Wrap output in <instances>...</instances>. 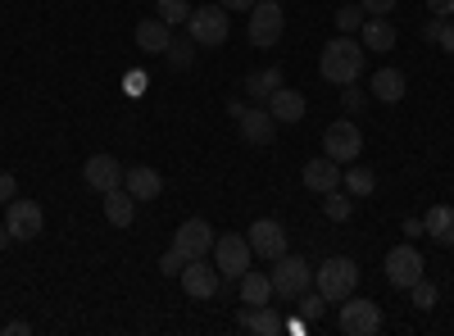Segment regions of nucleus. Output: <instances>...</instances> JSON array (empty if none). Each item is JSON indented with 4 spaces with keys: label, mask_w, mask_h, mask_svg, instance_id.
Segmentation results:
<instances>
[{
    "label": "nucleus",
    "mask_w": 454,
    "mask_h": 336,
    "mask_svg": "<svg viewBox=\"0 0 454 336\" xmlns=\"http://www.w3.org/2000/svg\"><path fill=\"white\" fill-rule=\"evenodd\" d=\"M246 114V100H227V119H241Z\"/></svg>",
    "instance_id": "43"
},
{
    "label": "nucleus",
    "mask_w": 454,
    "mask_h": 336,
    "mask_svg": "<svg viewBox=\"0 0 454 336\" xmlns=\"http://www.w3.org/2000/svg\"><path fill=\"white\" fill-rule=\"evenodd\" d=\"M82 182L91 186V191H114V186L123 182V168H119V160L114 155H91L87 164H82Z\"/></svg>",
    "instance_id": "14"
},
{
    "label": "nucleus",
    "mask_w": 454,
    "mask_h": 336,
    "mask_svg": "<svg viewBox=\"0 0 454 336\" xmlns=\"http://www.w3.org/2000/svg\"><path fill=\"white\" fill-rule=\"evenodd\" d=\"M364 68H368V51H364V42H355V36H346V32L332 36V42L323 46V55H318V73H323V82H332V87L359 82Z\"/></svg>",
    "instance_id": "1"
},
{
    "label": "nucleus",
    "mask_w": 454,
    "mask_h": 336,
    "mask_svg": "<svg viewBox=\"0 0 454 336\" xmlns=\"http://www.w3.org/2000/svg\"><path fill=\"white\" fill-rule=\"evenodd\" d=\"M269 277H273V295H282V301H300V295L314 286V269L300 254H291V250L282 259H273Z\"/></svg>",
    "instance_id": "3"
},
{
    "label": "nucleus",
    "mask_w": 454,
    "mask_h": 336,
    "mask_svg": "<svg viewBox=\"0 0 454 336\" xmlns=\"http://www.w3.org/2000/svg\"><path fill=\"white\" fill-rule=\"evenodd\" d=\"M250 46L254 51H269V46H278L282 42V32H286V14H282V5L278 0H259V5L250 10Z\"/></svg>",
    "instance_id": "5"
},
{
    "label": "nucleus",
    "mask_w": 454,
    "mask_h": 336,
    "mask_svg": "<svg viewBox=\"0 0 454 336\" xmlns=\"http://www.w3.org/2000/svg\"><path fill=\"white\" fill-rule=\"evenodd\" d=\"M246 241H250V250L259 254V259H282L286 254V228L278 218H254L250 228H246Z\"/></svg>",
    "instance_id": "11"
},
{
    "label": "nucleus",
    "mask_w": 454,
    "mask_h": 336,
    "mask_svg": "<svg viewBox=\"0 0 454 336\" xmlns=\"http://www.w3.org/2000/svg\"><path fill=\"white\" fill-rule=\"evenodd\" d=\"M314 286L327 295V305L350 301L355 286H359V264L350 254H332V259H323V264L314 269Z\"/></svg>",
    "instance_id": "2"
},
{
    "label": "nucleus",
    "mask_w": 454,
    "mask_h": 336,
    "mask_svg": "<svg viewBox=\"0 0 454 336\" xmlns=\"http://www.w3.org/2000/svg\"><path fill=\"white\" fill-rule=\"evenodd\" d=\"M186 27H192L196 46H223L227 32H232V14H227L223 5H200V10H192Z\"/></svg>",
    "instance_id": "8"
},
{
    "label": "nucleus",
    "mask_w": 454,
    "mask_h": 336,
    "mask_svg": "<svg viewBox=\"0 0 454 336\" xmlns=\"http://www.w3.org/2000/svg\"><path fill=\"white\" fill-rule=\"evenodd\" d=\"M382 269H387V282L395 286V291H409L413 282L423 277V269H427V259H423V250L413 246V241H404V246H395L387 259H382Z\"/></svg>",
    "instance_id": "6"
},
{
    "label": "nucleus",
    "mask_w": 454,
    "mask_h": 336,
    "mask_svg": "<svg viewBox=\"0 0 454 336\" xmlns=\"http://www.w3.org/2000/svg\"><path fill=\"white\" fill-rule=\"evenodd\" d=\"M427 14L432 19H454V0H427Z\"/></svg>",
    "instance_id": "39"
},
{
    "label": "nucleus",
    "mask_w": 454,
    "mask_h": 336,
    "mask_svg": "<svg viewBox=\"0 0 454 336\" xmlns=\"http://www.w3.org/2000/svg\"><path fill=\"white\" fill-rule=\"evenodd\" d=\"M168 42H173V27H168L164 19H141V23H137V51H145V55H164Z\"/></svg>",
    "instance_id": "21"
},
{
    "label": "nucleus",
    "mask_w": 454,
    "mask_h": 336,
    "mask_svg": "<svg viewBox=\"0 0 454 336\" xmlns=\"http://www.w3.org/2000/svg\"><path fill=\"white\" fill-rule=\"evenodd\" d=\"M250 259H254V250H250V241L237 237V232H227V237L214 241V269H218L227 282H241V273L250 269Z\"/></svg>",
    "instance_id": "9"
},
{
    "label": "nucleus",
    "mask_w": 454,
    "mask_h": 336,
    "mask_svg": "<svg viewBox=\"0 0 454 336\" xmlns=\"http://www.w3.org/2000/svg\"><path fill=\"white\" fill-rule=\"evenodd\" d=\"M218 5H223L227 14H250V10L259 5V0H218Z\"/></svg>",
    "instance_id": "40"
},
{
    "label": "nucleus",
    "mask_w": 454,
    "mask_h": 336,
    "mask_svg": "<svg viewBox=\"0 0 454 336\" xmlns=\"http://www.w3.org/2000/svg\"><path fill=\"white\" fill-rule=\"evenodd\" d=\"M409 301H413V309L432 314V309H436V301H441V286H436V282H427V277H419V282L409 286Z\"/></svg>",
    "instance_id": "30"
},
{
    "label": "nucleus",
    "mask_w": 454,
    "mask_h": 336,
    "mask_svg": "<svg viewBox=\"0 0 454 336\" xmlns=\"http://www.w3.org/2000/svg\"><path fill=\"white\" fill-rule=\"evenodd\" d=\"M237 327H241V332H254V336H278L286 323H282L278 314H269V305H246V309L237 314Z\"/></svg>",
    "instance_id": "23"
},
{
    "label": "nucleus",
    "mask_w": 454,
    "mask_h": 336,
    "mask_svg": "<svg viewBox=\"0 0 454 336\" xmlns=\"http://www.w3.org/2000/svg\"><path fill=\"white\" fill-rule=\"evenodd\" d=\"M340 100H346V109H350V114H359V109L368 105V91H359V87L350 82V87H346V96H340Z\"/></svg>",
    "instance_id": "36"
},
{
    "label": "nucleus",
    "mask_w": 454,
    "mask_h": 336,
    "mask_svg": "<svg viewBox=\"0 0 454 336\" xmlns=\"http://www.w3.org/2000/svg\"><path fill=\"white\" fill-rule=\"evenodd\" d=\"M336 327L346 336H377V332H382V305L364 301V295H350V301H340Z\"/></svg>",
    "instance_id": "4"
},
{
    "label": "nucleus",
    "mask_w": 454,
    "mask_h": 336,
    "mask_svg": "<svg viewBox=\"0 0 454 336\" xmlns=\"http://www.w3.org/2000/svg\"><path fill=\"white\" fill-rule=\"evenodd\" d=\"M436 32H441V19H427V27H423V36H427V42H436Z\"/></svg>",
    "instance_id": "44"
},
{
    "label": "nucleus",
    "mask_w": 454,
    "mask_h": 336,
    "mask_svg": "<svg viewBox=\"0 0 454 336\" xmlns=\"http://www.w3.org/2000/svg\"><path fill=\"white\" fill-rule=\"evenodd\" d=\"M123 186L137 200H155L164 191V177L155 168H145V164H132V168H123Z\"/></svg>",
    "instance_id": "22"
},
{
    "label": "nucleus",
    "mask_w": 454,
    "mask_h": 336,
    "mask_svg": "<svg viewBox=\"0 0 454 336\" xmlns=\"http://www.w3.org/2000/svg\"><path fill=\"white\" fill-rule=\"evenodd\" d=\"M105 218H109V228H132V218H137V196L128 191V186H114V191H105Z\"/></svg>",
    "instance_id": "19"
},
{
    "label": "nucleus",
    "mask_w": 454,
    "mask_h": 336,
    "mask_svg": "<svg viewBox=\"0 0 454 336\" xmlns=\"http://www.w3.org/2000/svg\"><path fill=\"white\" fill-rule=\"evenodd\" d=\"M182 291L192 295V301H214L218 286H223V273L214 264H205V259H186V269H182Z\"/></svg>",
    "instance_id": "13"
},
{
    "label": "nucleus",
    "mask_w": 454,
    "mask_h": 336,
    "mask_svg": "<svg viewBox=\"0 0 454 336\" xmlns=\"http://www.w3.org/2000/svg\"><path fill=\"white\" fill-rule=\"evenodd\" d=\"M278 87H282V68H263V73H250V78H246V96L254 105H263Z\"/></svg>",
    "instance_id": "26"
},
{
    "label": "nucleus",
    "mask_w": 454,
    "mask_h": 336,
    "mask_svg": "<svg viewBox=\"0 0 454 336\" xmlns=\"http://www.w3.org/2000/svg\"><path fill=\"white\" fill-rule=\"evenodd\" d=\"M19 196V182H14V173H0V205H10Z\"/></svg>",
    "instance_id": "38"
},
{
    "label": "nucleus",
    "mask_w": 454,
    "mask_h": 336,
    "mask_svg": "<svg viewBox=\"0 0 454 336\" xmlns=\"http://www.w3.org/2000/svg\"><path fill=\"white\" fill-rule=\"evenodd\" d=\"M182 269H186V259H182L177 250H168V254L160 259V273H164V277H182Z\"/></svg>",
    "instance_id": "34"
},
{
    "label": "nucleus",
    "mask_w": 454,
    "mask_h": 336,
    "mask_svg": "<svg viewBox=\"0 0 454 336\" xmlns=\"http://www.w3.org/2000/svg\"><path fill=\"white\" fill-rule=\"evenodd\" d=\"M404 91H409V82H404V73H400V68H377V73H372V82H368V96H372V100H382V105H400Z\"/></svg>",
    "instance_id": "17"
},
{
    "label": "nucleus",
    "mask_w": 454,
    "mask_h": 336,
    "mask_svg": "<svg viewBox=\"0 0 454 336\" xmlns=\"http://www.w3.org/2000/svg\"><path fill=\"white\" fill-rule=\"evenodd\" d=\"M359 27H364V5H359V0H355V5H340V10H336V32L350 36V32H359Z\"/></svg>",
    "instance_id": "33"
},
{
    "label": "nucleus",
    "mask_w": 454,
    "mask_h": 336,
    "mask_svg": "<svg viewBox=\"0 0 454 336\" xmlns=\"http://www.w3.org/2000/svg\"><path fill=\"white\" fill-rule=\"evenodd\" d=\"M237 128H241V137H246L250 145H269V141L278 137V119L269 114V105H254V109H246V114L237 119Z\"/></svg>",
    "instance_id": "16"
},
{
    "label": "nucleus",
    "mask_w": 454,
    "mask_h": 336,
    "mask_svg": "<svg viewBox=\"0 0 454 336\" xmlns=\"http://www.w3.org/2000/svg\"><path fill=\"white\" fill-rule=\"evenodd\" d=\"M404 237H409V241H419V237H427V228H423V218H404Z\"/></svg>",
    "instance_id": "41"
},
{
    "label": "nucleus",
    "mask_w": 454,
    "mask_h": 336,
    "mask_svg": "<svg viewBox=\"0 0 454 336\" xmlns=\"http://www.w3.org/2000/svg\"><path fill=\"white\" fill-rule=\"evenodd\" d=\"M5 228L14 232V241H32V237H42L46 232V209L27 200V196H14L5 205Z\"/></svg>",
    "instance_id": "10"
},
{
    "label": "nucleus",
    "mask_w": 454,
    "mask_h": 336,
    "mask_svg": "<svg viewBox=\"0 0 454 336\" xmlns=\"http://www.w3.org/2000/svg\"><path fill=\"white\" fill-rule=\"evenodd\" d=\"M196 42H192V36H173V42H168V51H164V59H168V68H192L196 64V51H192Z\"/></svg>",
    "instance_id": "29"
},
{
    "label": "nucleus",
    "mask_w": 454,
    "mask_h": 336,
    "mask_svg": "<svg viewBox=\"0 0 454 336\" xmlns=\"http://www.w3.org/2000/svg\"><path fill=\"white\" fill-rule=\"evenodd\" d=\"M340 186H346L350 196H372V191H377V177H372V168H364V164H350L346 173H340Z\"/></svg>",
    "instance_id": "27"
},
{
    "label": "nucleus",
    "mask_w": 454,
    "mask_h": 336,
    "mask_svg": "<svg viewBox=\"0 0 454 336\" xmlns=\"http://www.w3.org/2000/svg\"><path fill=\"white\" fill-rule=\"evenodd\" d=\"M436 46L445 55H454V19H441V32H436Z\"/></svg>",
    "instance_id": "35"
},
{
    "label": "nucleus",
    "mask_w": 454,
    "mask_h": 336,
    "mask_svg": "<svg viewBox=\"0 0 454 336\" xmlns=\"http://www.w3.org/2000/svg\"><path fill=\"white\" fill-rule=\"evenodd\" d=\"M364 5V14H377V19H387L391 10H395V0H359Z\"/></svg>",
    "instance_id": "37"
},
{
    "label": "nucleus",
    "mask_w": 454,
    "mask_h": 336,
    "mask_svg": "<svg viewBox=\"0 0 454 336\" xmlns=\"http://www.w3.org/2000/svg\"><path fill=\"white\" fill-rule=\"evenodd\" d=\"M263 105H269V114L278 119V123H300V119H305V96H300L295 87H278L269 100H263Z\"/></svg>",
    "instance_id": "18"
},
{
    "label": "nucleus",
    "mask_w": 454,
    "mask_h": 336,
    "mask_svg": "<svg viewBox=\"0 0 454 336\" xmlns=\"http://www.w3.org/2000/svg\"><path fill=\"white\" fill-rule=\"evenodd\" d=\"M323 155L336 160V164H355V160L364 155V132H359L350 119L327 123V132H323Z\"/></svg>",
    "instance_id": "7"
},
{
    "label": "nucleus",
    "mask_w": 454,
    "mask_h": 336,
    "mask_svg": "<svg viewBox=\"0 0 454 336\" xmlns=\"http://www.w3.org/2000/svg\"><path fill=\"white\" fill-rule=\"evenodd\" d=\"M155 14H160L168 27H177V23L192 19V0H155Z\"/></svg>",
    "instance_id": "31"
},
{
    "label": "nucleus",
    "mask_w": 454,
    "mask_h": 336,
    "mask_svg": "<svg viewBox=\"0 0 454 336\" xmlns=\"http://www.w3.org/2000/svg\"><path fill=\"white\" fill-rule=\"evenodd\" d=\"M237 286H241V305H269L273 301V277L263 269H246Z\"/></svg>",
    "instance_id": "24"
},
{
    "label": "nucleus",
    "mask_w": 454,
    "mask_h": 336,
    "mask_svg": "<svg viewBox=\"0 0 454 336\" xmlns=\"http://www.w3.org/2000/svg\"><path fill=\"white\" fill-rule=\"evenodd\" d=\"M359 42H364V51H372V55H387V51H395V23L391 19H364V27H359Z\"/></svg>",
    "instance_id": "20"
},
{
    "label": "nucleus",
    "mask_w": 454,
    "mask_h": 336,
    "mask_svg": "<svg viewBox=\"0 0 454 336\" xmlns=\"http://www.w3.org/2000/svg\"><path fill=\"white\" fill-rule=\"evenodd\" d=\"M300 182H305V191H314V196H327V191H336L340 186V164L336 160H309L305 168H300Z\"/></svg>",
    "instance_id": "15"
},
{
    "label": "nucleus",
    "mask_w": 454,
    "mask_h": 336,
    "mask_svg": "<svg viewBox=\"0 0 454 336\" xmlns=\"http://www.w3.org/2000/svg\"><path fill=\"white\" fill-rule=\"evenodd\" d=\"M214 228L205 218H186L182 228L173 232V250L182 254V259H205V254H214Z\"/></svg>",
    "instance_id": "12"
},
{
    "label": "nucleus",
    "mask_w": 454,
    "mask_h": 336,
    "mask_svg": "<svg viewBox=\"0 0 454 336\" xmlns=\"http://www.w3.org/2000/svg\"><path fill=\"white\" fill-rule=\"evenodd\" d=\"M10 241H14V232H10V228H0V250H5Z\"/></svg>",
    "instance_id": "45"
},
{
    "label": "nucleus",
    "mask_w": 454,
    "mask_h": 336,
    "mask_svg": "<svg viewBox=\"0 0 454 336\" xmlns=\"http://www.w3.org/2000/svg\"><path fill=\"white\" fill-rule=\"evenodd\" d=\"M423 228L436 246H454V205H432L423 214Z\"/></svg>",
    "instance_id": "25"
},
{
    "label": "nucleus",
    "mask_w": 454,
    "mask_h": 336,
    "mask_svg": "<svg viewBox=\"0 0 454 336\" xmlns=\"http://www.w3.org/2000/svg\"><path fill=\"white\" fill-rule=\"evenodd\" d=\"M323 309H327V295H323L318 286H309L305 295H300V318H305V323H318Z\"/></svg>",
    "instance_id": "32"
},
{
    "label": "nucleus",
    "mask_w": 454,
    "mask_h": 336,
    "mask_svg": "<svg viewBox=\"0 0 454 336\" xmlns=\"http://www.w3.org/2000/svg\"><path fill=\"white\" fill-rule=\"evenodd\" d=\"M0 332H5V336H27V332H32V323H23V318H10V323L0 327Z\"/></svg>",
    "instance_id": "42"
},
{
    "label": "nucleus",
    "mask_w": 454,
    "mask_h": 336,
    "mask_svg": "<svg viewBox=\"0 0 454 336\" xmlns=\"http://www.w3.org/2000/svg\"><path fill=\"white\" fill-rule=\"evenodd\" d=\"M323 214H327L332 223H346V218L355 214V196L336 186V191H327V196H323Z\"/></svg>",
    "instance_id": "28"
}]
</instances>
